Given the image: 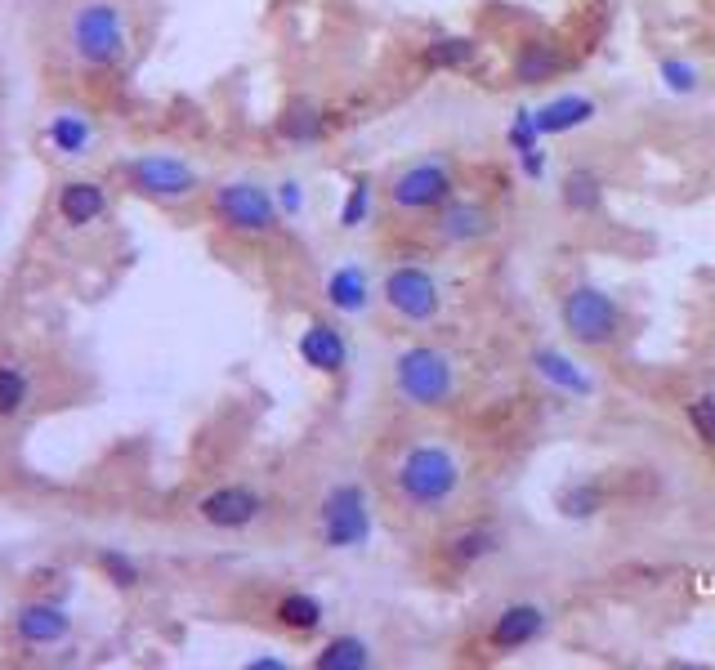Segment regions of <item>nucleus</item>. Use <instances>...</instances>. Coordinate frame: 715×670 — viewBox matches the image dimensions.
I'll use <instances>...</instances> for the list:
<instances>
[{"mask_svg":"<svg viewBox=\"0 0 715 670\" xmlns=\"http://www.w3.org/2000/svg\"><path fill=\"white\" fill-rule=\"evenodd\" d=\"M555 510L564 514L568 523H590L608 510V487L599 478H568L555 492Z\"/></svg>","mask_w":715,"mask_h":670,"instance_id":"21","label":"nucleus"},{"mask_svg":"<svg viewBox=\"0 0 715 670\" xmlns=\"http://www.w3.org/2000/svg\"><path fill=\"white\" fill-rule=\"evenodd\" d=\"M273 617H278V626L291 630V635H313V630H322V621H327V608H322V599L309 595V590H286L278 599V608H273Z\"/></svg>","mask_w":715,"mask_h":670,"instance_id":"24","label":"nucleus"},{"mask_svg":"<svg viewBox=\"0 0 715 670\" xmlns=\"http://www.w3.org/2000/svg\"><path fill=\"white\" fill-rule=\"evenodd\" d=\"M313 666L318 670H371L376 666V653L362 635H331L327 644L313 653Z\"/></svg>","mask_w":715,"mask_h":670,"instance_id":"25","label":"nucleus"},{"mask_svg":"<svg viewBox=\"0 0 715 670\" xmlns=\"http://www.w3.org/2000/svg\"><path fill=\"white\" fill-rule=\"evenodd\" d=\"M295 353H300V362L309 371H318V376H340V371L349 367V340H345V331H340L336 322H327V318H313L309 327L300 331Z\"/></svg>","mask_w":715,"mask_h":670,"instance_id":"13","label":"nucleus"},{"mask_svg":"<svg viewBox=\"0 0 715 670\" xmlns=\"http://www.w3.org/2000/svg\"><path fill=\"white\" fill-rule=\"evenodd\" d=\"M456 197V170L447 157H421L403 166L389 184V201L403 215H434L443 201Z\"/></svg>","mask_w":715,"mask_h":670,"instance_id":"7","label":"nucleus"},{"mask_svg":"<svg viewBox=\"0 0 715 670\" xmlns=\"http://www.w3.org/2000/svg\"><path fill=\"white\" fill-rule=\"evenodd\" d=\"M264 492L260 487H251V483H219L211 487V492H202L197 496V519L206 523V528H215V532H242V528H251V523H260V514H264Z\"/></svg>","mask_w":715,"mask_h":670,"instance_id":"10","label":"nucleus"},{"mask_svg":"<svg viewBox=\"0 0 715 670\" xmlns=\"http://www.w3.org/2000/svg\"><path fill=\"white\" fill-rule=\"evenodd\" d=\"M532 117H537V130L546 134V139H559V134H572L581 126H595L599 103L590 99V94H555V99H546L541 108H532Z\"/></svg>","mask_w":715,"mask_h":670,"instance_id":"16","label":"nucleus"},{"mask_svg":"<svg viewBox=\"0 0 715 670\" xmlns=\"http://www.w3.org/2000/svg\"><path fill=\"white\" fill-rule=\"evenodd\" d=\"M90 143H94V126H90L85 112H76V108L54 112V121H50V148L54 152H63V157H85Z\"/></svg>","mask_w":715,"mask_h":670,"instance_id":"27","label":"nucleus"},{"mask_svg":"<svg viewBox=\"0 0 715 670\" xmlns=\"http://www.w3.org/2000/svg\"><path fill=\"white\" fill-rule=\"evenodd\" d=\"M322 295H327V304L336 313L358 318V313L371 309V300H376V286H371V273L362 264H340V268H331V273H327Z\"/></svg>","mask_w":715,"mask_h":670,"instance_id":"17","label":"nucleus"},{"mask_svg":"<svg viewBox=\"0 0 715 670\" xmlns=\"http://www.w3.org/2000/svg\"><path fill=\"white\" fill-rule=\"evenodd\" d=\"M246 670H286V662H282V657H251Z\"/></svg>","mask_w":715,"mask_h":670,"instance_id":"35","label":"nucleus"},{"mask_svg":"<svg viewBox=\"0 0 715 670\" xmlns=\"http://www.w3.org/2000/svg\"><path fill=\"white\" fill-rule=\"evenodd\" d=\"M68 45L85 67H121L130 50V32L117 0H85V5H76L68 23Z\"/></svg>","mask_w":715,"mask_h":670,"instance_id":"2","label":"nucleus"},{"mask_svg":"<svg viewBox=\"0 0 715 670\" xmlns=\"http://www.w3.org/2000/svg\"><path fill=\"white\" fill-rule=\"evenodd\" d=\"M380 300L398 313L403 322H434L443 313V291H438V277L421 264H394L380 282Z\"/></svg>","mask_w":715,"mask_h":670,"instance_id":"8","label":"nucleus"},{"mask_svg":"<svg viewBox=\"0 0 715 670\" xmlns=\"http://www.w3.org/2000/svg\"><path fill=\"white\" fill-rule=\"evenodd\" d=\"M394 389L407 407L438 411L456 398V362L434 344H407L394 358Z\"/></svg>","mask_w":715,"mask_h":670,"instance_id":"3","label":"nucleus"},{"mask_svg":"<svg viewBox=\"0 0 715 670\" xmlns=\"http://www.w3.org/2000/svg\"><path fill=\"white\" fill-rule=\"evenodd\" d=\"M14 630L23 644L32 648H45V644H59L63 635L72 630V617L59 608V603H23V608L14 612Z\"/></svg>","mask_w":715,"mask_h":670,"instance_id":"19","label":"nucleus"},{"mask_svg":"<svg viewBox=\"0 0 715 670\" xmlns=\"http://www.w3.org/2000/svg\"><path fill=\"white\" fill-rule=\"evenodd\" d=\"M497 550H501V532L492 528V523H465V528H456L443 541V559L452 563V568H461V572L488 563Z\"/></svg>","mask_w":715,"mask_h":670,"instance_id":"18","label":"nucleus"},{"mask_svg":"<svg viewBox=\"0 0 715 670\" xmlns=\"http://www.w3.org/2000/svg\"><path fill=\"white\" fill-rule=\"evenodd\" d=\"M528 362H532V371H537V380H546V385L559 389L564 398H595V380L577 367L572 353L555 349V344H541V349H532Z\"/></svg>","mask_w":715,"mask_h":670,"instance_id":"15","label":"nucleus"},{"mask_svg":"<svg viewBox=\"0 0 715 670\" xmlns=\"http://www.w3.org/2000/svg\"><path fill=\"white\" fill-rule=\"evenodd\" d=\"M474 59H479V36H465V32H443L421 45L425 72H461V67H470Z\"/></svg>","mask_w":715,"mask_h":670,"instance_id":"22","label":"nucleus"},{"mask_svg":"<svg viewBox=\"0 0 715 670\" xmlns=\"http://www.w3.org/2000/svg\"><path fill=\"white\" fill-rule=\"evenodd\" d=\"M505 148H510L514 157H528V152L546 148V134L537 130V117H532V108H514V112H510V126H505Z\"/></svg>","mask_w":715,"mask_h":670,"instance_id":"30","label":"nucleus"},{"mask_svg":"<svg viewBox=\"0 0 715 670\" xmlns=\"http://www.w3.org/2000/svg\"><path fill=\"white\" fill-rule=\"evenodd\" d=\"M497 233V215L492 206L483 201H470V197H452L434 210V237L443 246H479Z\"/></svg>","mask_w":715,"mask_h":670,"instance_id":"11","label":"nucleus"},{"mask_svg":"<svg viewBox=\"0 0 715 670\" xmlns=\"http://www.w3.org/2000/svg\"><path fill=\"white\" fill-rule=\"evenodd\" d=\"M278 134L286 143H318L322 134H327V112L309 99L286 103L282 117H278Z\"/></svg>","mask_w":715,"mask_h":670,"instance_id":"26","label":"nucleus"},{"mask_svg":"<svg viewBox=\"0 0 715 670\" xmlns=\"http://www.w3.org/2000/svg\"><path fill=\"white\" fill-rule=\"evenodd\" d=\"M559 201L568 215H599L604 210V175L595 166H572L559 179Z\"/></svg>","mask_w":715,"mask_h":670,"instance_id":"23","label":"nucleus"},{"mask_svg":"<svg viewBox=\"0 0 715 670\" xmlns=\"http://www.w3.org/2000/svg\"><path fill=\"white\" fill-rule=\"evenodd\" d=\"M126 179L130 188L152 201H184L197 193V170L188 166L184 157H175V152H143V157L126 161Z\"/></svg>","mask_w":715,"mask_h":670,"instance_id":"9","label":"nucleus"},{"mask_svg":"<svg viewBox=\"0 0 715 670\" xmlns=\"http://www.w3.org/2000/svg\"><path fill=\"white\" fill-rule=\"evenodd\" d=\"M371 201H376V184H371V175L349 179V193H345V201H340V228H345V233H358V228L367 224Z\"/></svg>","mask_w":715,"mask_h":670,"instance_id":"28","label":"nucleus"},{"mask_svg":"<svg viewBox=\"0 0 715 670\" xmlns=\"http://www.w3.org/2000/svg\"><path fill=\"white\" fill-rule=\"evenodd\" d=\"M376 532L371 519V496L367 487L345 478V483H331L318 501V541L327 550H362Z\"/></svg>","mask_w":715,"mask_h":670,"instance_id":"4","label":"nucleus"},{"mask_svg":"<svg viewBox=\"0 0 715 670\" xmlns=\"http://www.w3.org/2000/svg\"><path fill=\"white\" fill-rule=\"evenodd\" d=\"M32 398V376L14 362H0V420H14Z\"/></svg>","mask_w":715,"mask_h":670,"instance_id":"29","label":"nucleus"},{"mask_svg":"<svg viewBox=\"0 0 715 670\" xmlns=\"http://www.w3.org/2000/svg\"><path fill=\"white\" fill-rule=\"evenodd\" d=\"M684 420H689V429L702 438V447H715V389L684 402Z\"/></svg>","mask_w":715,"mask_h":670,"instance_id":"33","label":"nucleus"},{"mask_svg":"<svg viewBox=\"0 0 715 670\" xmlns=\"http://www.w3.org/2000/svg\"><path fill=\"white\" fill-rule=\"evenodd\" d=\"M215 219L237 237H269L282 224L278 193H269L255 179H233V184L215 188Z\"/></svg>","mask_w":715,"mask_h":670,"instance_id":"6","label":"nucleus"},{"mask_svg":"<svg viewBox=\"0 0 715 670\" xmlns=\"http://www.w3.org/2000/svg\"><path fill=\"white\" fill-rule=\"evenodd\" d=\"M657 81L666 85V94H680V99H689V94H698L702 90V72H698V63H689V59H662L657 63Z\"/></svg>","mask_w":715,"mask_h":670,"instance_id":"31","label":"nucleus"},{"mask_svg":"<svg viewBox=\"0 0 715 670\" xmlns=\"http://www.w3.org/2000/svg\"><path fill=\"white\" fill-rule=\"evenodd\" d=\"M465 465L447 443H416L398 456L394 465V492L407 510L416 514H438L461 496Z\"/></svg>","mask_w":715,"mask_h":670,"instance_id":"1","label":"nucleus"},{"mask_svg":"<svg viewBox=\"0 0 715 670\" xmlns=\"http://www.w3.org/2000/svg\"><path fill=\"white\" fill-rule=\"evenodd\" d=\"M278 206H282L286 219L300 215V210H304V184H300V179H282V184H278Z\"/></svg>","mask_w":715,"mask_h":670,"instance_id":"34","label":"nucleus"},{"mask_svg":"<svg viewBox=\"0 0 715 670\" xmlns=\"http://www.w3.org/2000/svg\"><path fill=\"white\" fill-rule=\"evenodd\" d=\"M559 327L568 331L572 344L581 349H608L622 335V309L617 300L595 282H577L559 300Z\"/></svg>","mask_w":715,"mask_h":670,"instance_id":"5","label":"nucleus"},{"mask_svg":"<svg viewBox=\"0 0 715 670\" xmlns=\"http://www.w3.org/2000/svg\"><path fill=\"white\" fill-rule=\"evenodd\" d=\"M546 626H550V612L541 608V603L514 599V603H505L497 617H492L488 648L492 653H523V648H532L541 635H546Z\"/></svg>","mask_w":715,"mask_h":670,"instance_id":"12","label":"nucleus"},{"mask_svg":"<svg viewBox=\"0 0 715 670\" xmlns=\"http://www.w3.org/2000/svg\"><path fill=\"white\" fill-rule=\"evenodd\" d=\"M564 67H568V54L559 50L555 41L532 36V41H519V50H514L510 76H514V85L532 90V85H546V81H555V76H564Z\"/></svg>","mask_w":715,"mask_h":670,"instance_id":"14","label":"nucleus"},{"mask_svg":"<svg viewBox=\"0 0 715 670\" xmlns=\"http://www.w3.org/2000/svg\"><path fill=\"white\" fill-rule=\"evenodd\" d=\"M108 215V188L94 179H68L59 188V219L72 228H90Z\"/></svg>","mask_w":715,"mask_h":670,"instance_id":"20","label":"nucleus"},{"mask_svg":"<svg viewBox=\"0 0 715 670\" xmlns=\"http://www.w3.org/2000/svg\"><path fill=\"white\" fill-rule=\"evenodd\" d=\"M99 568H103V577H108L117 590H135L139 581H143V568L130 559L126 550H99Z\"/></svg>","mask_w":715,"mask_h":670,"instance_id":"32","label":"nucleus"}]
</instances>
